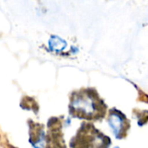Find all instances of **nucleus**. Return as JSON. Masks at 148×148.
Returning <instances> with one entry per match:
<instances>
[{
    "instance_id": "nucleus-2",
    "label": "nucleus",
    "mask_w": 148,
    "mask_h": 148,
    "mask_svg": "<svg viewBox=\"0 0 148 148\" xmlns=\"http://www.w3.org/2000/svg\"><path fill=\"white\" fill-rule=\"evenodd\" d=\"M66 45H67L66 42L58 37H52L49 40V47L53 51H62L66 47Z\"/></svg>"
},
{
    "instance_id": "nucleus-4",
    "label": "nucleus",
    "mask_w": 148,
    "mask_h": 148,
    "mask_svg": "<svg viewBox=\"0 0 148 148\" xmlns=\"http://www.w3.org/2000/svg\"><path fill=\"white\" fill-rule=\"evenodd\" d=\"M114 148H119V147H114Z\"/></svg>"
},
{
    "instance_id": "nucleus-1",
    "label": "nucleus",
    "mask_w": 148,
    "mask_h": 148,
    "mask_svg": "<svg viewBox=\"0 0 148 148\" xmlns=\"http://www.w3.org/2000/svg\"><path fill=\"white\" fill-rule=\"evenodd\" d=\"M125 117L119 112L111 113L109 117V124L114 130L115 136L119 139L122 138L126 134L127 126L125 125Z\"/></svg>"
},
{
    "instance_id": "nucleus-3",
    "label": "nucleus",
    "mask_w": 148,
    "mask_h": 148,
    "mask_svg": "<svg viewBox=\"0 0 148 148\" xmlns=\"http://www.w3.org/2000/svg\"><path fill=\"white\" fill-rule=\"evenodd\" d=\"M9 148H15V147H10Z\"/></svg>"
}]
</instances>
